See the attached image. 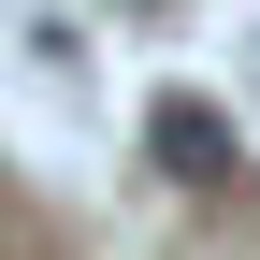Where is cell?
Instances as JSON below:
<instances>
[{
  "label": "cell",
  "instance_id": "1",
  "mask_svg": "<svg viewBox=\"0 0 260 260\" xmlns=\"http://www.w3.org/2000/svg\"><path fill=\"white\" fill-rule=\"evenodd\" d=\"M159 174H174V188H232V116H217L203 87L159 102Z\"/></svg>",
  "mask_w": 260,
  "mask_h": 260
}]
</instances>
